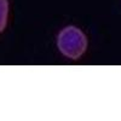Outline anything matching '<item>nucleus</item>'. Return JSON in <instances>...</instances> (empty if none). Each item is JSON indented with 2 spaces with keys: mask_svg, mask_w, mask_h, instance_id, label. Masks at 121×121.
I'll list each match as a JSON object with an SVG mask.
<instances>
[{
  "mask_svg": "<svg viewBox=\"0 0 121 121\" xmlns=\"http://www.w3.org/2000/svg\"><path fill=\"white\" fill-rule=\"evenodd\" d=\"M9 10H10L9 0H0V33H3L7 26Z\"/></svg>",
  "mask_w": 121,
  "mask_h": 121,
  "instance_id": "2",
  "label": "nucleus"
},
{
  "mask_svg": "<svg viewBox=\"0 0 121 121\" xmlns=\"http://www.w3.org/2000/svg\"><path fill=\"white\" fill-rule=\"evenodd\" d=\"M87 45V36L75 26L64 27L57 35V47L59 52L69 59H79L86 52Z\"/></svg>",
  "mask_w": 121,
  "mask_h": 121,
  "instance_id": "1",
  "label": "nucleus"
}]
</instances>
